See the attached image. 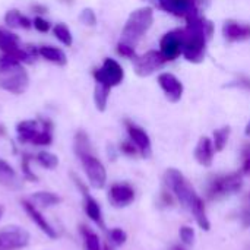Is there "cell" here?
<instances>
[{"instance_id":"11","label":"cell","mask_w":250,"mask_h":250,"mask_svg":"<svg viewBox=\"0 0 250 250\" xmlns=\"http://www.w3.org/2000/svg\"><path fill=\"white\" fill-rule=\"evenodd\" d=\"M108 201L116 208H123L135 201V190L129 183H114L108 190Z\"/></svg>"},{"instance_id":"36","label":"cell","mask_w":250,"mask_h":250,"mask_svg":"<svg viewBox=\"0 0 250 250\" xmlns=\"http://www.w3.org/2000/svg\"><path fill=\"white\" fill-rule=\"evenodd\" d=\"M22 171H23V174H25L26 179H29V180H37L35 174L31 173V170H29V157H28V155H25L23 160H22Z\"/></svg>"},{"instance_id":"30","label":"cell","mask_w":250,"mask_h":250,"mask_svg":"<svg viewBox=\"0 0 250 250\" xmlns=\"http://www.w3.org/2000/svg\"><path fill=\"white\" fill-rule=\"evenodd\" d=\"M229 136H230V127L229 126L217 129L214 132V142L212 144H214L215 151H223L224 149V146L227 145Z\"/></svg>"},{"instance_id":"21","label":"cell","mask_w":250,"mask_h":250,"mask_svg":"<svg viewBox=\"0 0 250 250\" xmlns=\"http://www.w3.org/2000/svg\"><path fill=\"white\" fill-rule=\"evenodd\" d=\"M223 34L229 41H243L250 38V25H243L236 21H227L223 26Z\"/></svg>"},{"instance_id":"26","label":"cell","mask_w":250,"mask_h":250,"mask_svg":"<svg viewBox=\"0 0 250 250\" xmlns=\"http://www.w3.org/2000/svg\"><path fill=\"white\" fill-rule=\"evenodd\" d=\"M81 234H82V239H83L85 250H103L100 237L97 236V233L94 230H91L86 226H82L81 227Z\"/></svg>"},{"instance_id":"1","label":"cell","mask_w":250,"mask_h":250,"mask_svg":"<svg viewBox=\"0 0 250 250\" xmlns=\"http://www.w3.org/2000/svg\"><path fill=\"white\" fill-rule=\"evenodd\" d=\"M164 180H166L167 188L173 192V195L179 199V202L193 214L198 226L202 230H209L211 226L207 217L204 201L195 192L189 180L176 168H168L164 174Z\"/></svg>"},{"instance_id":"2","label":"cell","mask_w":250,"mask_h":250,"mask_svg":"<svg viewBox=\"0 0 250 250\" xmlns=\"http://www.w3.org/2000/svg\"><path fill=\"white\" fill-rule=\"evenodd\" d=\"M188 25L183 28V48L182 54L188 62L201 63L205 57L207 41L211 38L214 26L209 21L201 18L198 13L186 18Z\"/></svg>"},{"instance_id":"13","label":"cell","mask_w":250,"mask_h":250,"mask_svg":"<svg viewBox=\"0 0 250 250\" xmlns=\"http://www.w3.org/2000/svg\"><path fill=\"white\" fill-rule=\"evenodd\" d=\"M158 83H160L161 89L166 92V97L168 98V101H171V103L180 101V98L183 95V83L173 73H168V72L161 73L158 76Z\"/></svg>"},{"instance_id":"38","label":"cell","mask_w":250,"mask_h":250,"mask_svg":"<svg viewBox=\"0 0 250 250\" xmlns=\"http://www.w3.org/2000/svg\"><path fill=\"white\" fill-rule=\"evenodd\" d=\"M3 214H4V207L0 205V220H1V217H3Z\"/></svg>"},{"instance_id":"5","label":"cell","mask_w":250,"mask_h":250,"mask_svg":"<svg viewBox=\"0 0 250 250\" xmlns=\"http://www.w3.org/2000/svg\"><path fill=\"white\" fill-rule=\"evenodd\" d=\"M0 51L6 56H10L21 63H32L38 54V50L34 45H23L16 34L0 26Z\"/></svg>"},{"instance_id":"14","label":"cell","mask_w":250,"mask_h":250,"mask_svg":"<svg viewBox=\"0 0 250 250\" xmlns=\"http://www.w3.org/2000/svg\"><path fill=\"white\" fill-rule=\"evenodd\" d=\"M240 188V176L237 174H229L220 179H215L209 188V198H218V196H224L230 192H234Z\"/></svg>"},{"instance_id":"16","label":"cell","mask_w":250,"mask_h":250,"mask_svg":"<svg viewBox=\"0 0 250 250\" xmlns=\"http://www.w3.org/2000/svg\"><path fill=\"white\" fill-rule=\"evenodd\" d=\"M75 183L78 185L79 190H82V196H83V209H85V214L97 224L100 226L101 229H105L104 226V221H103V212H101V208L98 205V202L89 195V192L86 190V188L81 183V180H78L75 177Z\"/></svg>"},{"instance_id":"39","label":"cell","mask_w":250,"mask_h":250,"mask_svg":"<svg viewBox=\"0 0 250 250\" xmlns=\"http://www.w3.org/2000/svg\"><path fill=\"white\" fill-rule=\"evenodd\" d=\"M103 250H111V249H110V248H108V245H105V246H104V248H103Z\"/></svg>"},{"instance_id":"22","label":"cell","mask_w":250,"mask_h":250,"mask_svg":"<svg viewBox=\"0 0 250 250\" xmlns=\"http://www.w3.org/2000/svg\"><path fill=\"white\" fill-rule=\"evenodd\" d=\"M38 54L42 59H45V60H48V62H51L54 64H59V66H64L67 63L66 53L63 50L57 48V47H53V45H42V47H40L38 48Z\"/></svg>"},{"instance_id":"15","label":"cell","mask_w":250,"mask_h":250,"mask_svg":"<svg viewBox=\"0 0 250 250\" xmlns=\"http://www.w3.org/2000/svg\"><path fill=\"white\" fill-rule=\"evenodd\" d=\"M158 3L161 9L176 16L189 18L198 13L195 0H158Z\"/></svg>"},{"instance_id":"6","label":"cell","mask_w":250,"mask_h":250,"mask_svg":"<svg viewBox=\"0 0 250 250\" xmlns=\"http://www.w3.org/2000/svg\"><path fill=\"white\" fill-rule=\"evenodd\" d=\"M78 158L82 163V167L88 177L89 185L94 189H103L107 183V171H105L104 164L92 152H85L79 155Z\"/></svg>"},{"instance_id":"3","label":"cell","mask_w":250,"mask_h":250,"mask_svg":"<svg viewBox=\"0 0 250 250\" xmlns=\"http://www.w3.org/2000/svg\"><path fill=\"white\" fill-rule=\"evenodd\" d=\"M29 86V76L22 63L10 56H0V88L6 92L21 95Z\"/></svg>"},{"instance_id":"29","label":"cell","mask_w":250,"mask_h":250,"mask_svg":"<svg viewBox=\"0 0 250 250\" xmlns=\"http://www.w3.org/2000/svg\"><path fill=\"white\" fill-rule=\"evenodd\" d=\"M37 163L47 168V170H54L57 166H59V158L57 155H54L53 152H48V151H40L37 154Z\"/></svg>"},{"instance_id":"10","label":"cell","mask_w":250,"mask_h":250,"mask_svg":"<svg viewBox=\"0 0 250 250\" xmlns=\"http://www.w3.org/2000/svg\"><path fill=\"white\" fill-rule=\"evenodd\" d=\"M161 47V54L166 57V60H176L182 54L183 48V29H173L167 34L160 41Z\"/></svg>"},{"instance_id":"37","label":"cell","mask_w":250,"mask_h":250,"mask_svg":"<svg viewBox=\"0 0 250 250\" xmlns=\"http://www.w3.org/2000/svg\"><path fill=\"white\" fill-rule=\"evenodd\" d=\"M122 151L127 155H135L138 152V148L135 146V144L130 141V142H123L122 144Z\"/></svg>"},{"instance_id":"19","label":"cell","mask_w":250,"mask_h":250,"mask_svg":"<svg viewBox=\"0 0 250 250\" xmlns=\"http://www.w3.org/2000/svg\"><path fill=\"white\" fill-rule=\"evenodd\" d=\"M0 186L7 190H21L22 180L15 168L0 157Z\"/></svg>"},{"instance_id":"31","label":"cell","mask_w":250,"mask_h":250,"mask_svg":"<svg viewBox=\"0 0 250 250\" xmlns=\"http://www.w3.org/2000/svg\"><path fill=\"white\" fill-rule=\"evenodd\" d=\"M79 21L82 23H85L86 26H94L97 23V16H95V12L91 9V7H86L81 12L79 15Z\"/></svg>"},{"instance_id":"23","label":"cell","mask_w":250,"mask_h":250,"mask_svg":"<svg viewBox=\"0 0 250 250\" xmlns=\"http://www.w3.org/2000/svg\"><path fill=\"white\" fill-rule=\"evenodd\" d=\"M4 23L10 28H23V29H29L32 26V21H29L18 9H10L6 12Z\"/></svg>"},{"instance_id":"17","label":"cell","mask_w":250,"mask_h":250,"mask_svg":"<svg viewBox=\"0 0 250 250\" xmlns=\"http://www.w3.org/2000/svg\"><path fill=\"white\" fill-rule=\"evenodd\" d=\"M126 129H127L130 141L135 144L138 151L144 157H149L151 155V139H149L148 133L142 127H139L138 125H135L132 122H126Z\"/></svg>"},{"instance_id":"33","label":"cell","mask_w":250,"mask_h":250,"mask_svg":"<svg viewBox=\"0 0 250 250\" xmlns=\"http://www.w3.org/2000/svg\"><path fill=\"white\" fill-rule=\"evenodd\" d=\"M179 234H180V239L185 245H192L195 240V231L190 227H182Z\"/></svg>"},{"instance_id":"34","label":"cell","mask_w":250,"mask_h":250,"mask_svg":"<svg viewBox=\"0 0 250 250\" xmlns=\"http://www.w3.org/2000/svg\"><path fill=\"white\" fill-rule=\"evenodd\" d=\"M32 25H34V28H35L37 31H40V32H48V31H50V22L45 21V19H42L41 16H37V18L32 21Z\"/></svg>"},{"instance_id":"12","label":"cell","mask_w":250,"mask_h":250,"mask_svg":"<svg viewBox=\"0 0 250 250\" xmlns=\"http://www.w3.org/2000/svg\"><path fill=\"white\" fill-rule=\"evenodd\" d=\"M22 207L25 209V212L28 214V217L31 218V221L50 239H56L57 237V233L56 230L53 229V226L45 220V217L42 215V212L38 209L37 205H34L31 201H22Z\"/></svg>"},{"instance_id":"7","label":"cell","mask_w":250,"mask_h":250,"mask_svg":"<svg viewBox=\"0 0 250 250\" xmlns=\"http://www.w3.org/2000/svg\"><path fill=\"white\" fill-rule=\"evenodd\" d=\"M31 242V234L21 226L12 224L0 229V250L25 249Z\"/></svg>"},{"instance_id":"32","label":"cell","mask_w":250,"mask_h":250,"mask_svg":"<svg viewBox=\"0 0 250 250\" xmlns=\"http://www.w3.org/2000/svg\"><path fill=\"white\" fill-rule=\"evenodd\" d=\"M108 236H110V240H111L114 245H117V246L125 245L126 240H127V234H126L122 229H113V230H110Z\"/></svg>"},{"instance_id":"27","label":"cell","mask_w":250,"mask_h":250,"mask_svg":"<svg viewBox=\"0 0 250 250\" xmlns=\"http://www.w3.org/2000/svg\"><path fill=\"white\" fill-rule=\"evenodd\" d=\"M73 148H75V154L76 157L85 154V152H92L91 151V142H89V138L88 135L83 132V130H79L76 135H75V142H73Z\"/></svg>"},{"instance_id":"25","label":"cell","mask_w":250,"mask_h":250,"mask_svg":"<svg viewBox=\"0 0 250 250\" xmlns=\"http://www.w3.org/2000/svg\"><path fill=\"white\" fill-rule=\"evenodd\" d=\"M60 196L53 193V192H35L32 195V204L37 205V207H45V208H50V207H54L60 202Z\"/></svg>"},{"instance_id":"20","label":"cell","mask_w":250,"mask_h":250,"mask_svg":"<svg viewBox=\"0 0 250 250\" xmlns=\"http://www.w3.org/2000/svg\"><path fill=\"white\" fill-rule=\"evenodd\" d=\"M214 154H215V148H214L212 141L209 138H207V136L201 138L198 145H196V148H195V158H196V161L201 166L209 167L212 164Z\"/></svg>"},{"instance_id":"8","label":"cell","mask_w":250,"mask_h":250,"mask_svg":"<svg viewBox=\"0 0 250 250\" xmlns=\"http://www.w3.org/2000/svg\"><path fill=\"white\" fill-rule=\"evenodd\" d=\"M94 78L95 82L113 88L122 83L125 78V72L123 67L119 64V62H116L114 59H105L103 66L94 70Z\"/></svg>"},{"instance_id":"24","label":"cell","mask_w":250,"mask_h":250,"mask_svg":"<svg viewBox=\"0 0 250 250\" xmlns=\"http://www.w3.org/2000/svg\"><path fill=\"white\" fill-rule=\"evenodd\" d=\"M110 91L111 88L103 83H95V89H94V103L98 111H104L107 108V101L110 97Z\"/></svg>"},{"instance_id":"9","label":"cell","mask_w":250,"mask_h":250,"mask_svg":"<svg viewBox=\"0 0 250 250\" xmlns=\"http://www.w3.org/2000/svg\"><path fill=\"white\" fill-rule=\"evenodd\" d=\"M166 62L167 60L161 54V51L151 50V51L145 53L144 56H139V57L133 59V69H135V73L138 76H149L155 70L163 67Z\"/></svg>"},{"instance_id":"18","label":"cell","mask_w":250,"mask_h":250,"mask_svg":"<svg viewBox=\"0 0 250 250\" xmlns=\"http://www.w3.org/2000/svg\"><path fill=\"white\" fill-rule=\"evenodd\" d=\"M44 120H23L19 122L16 125V133H18V139L22 144L26 142H34V139L38 136V133L42 130L44 127Z\"/></svg>"},{"instance_id":"28","label":"cell","mask_w":250,"mask_h":250,"mask_svg":"<svg viewBox=\"0 0 250 250\" xmlns=\"http://www.w3.org/2000/svg\"><path fill=\"white\" fill-rule=\"evenodd\" d=\"M53 34H54V37H56L62 44H64L66 47H70V45H72L73 37H72V32H70V29L67 28L66 23H63V22L56 23L54 28H53Z\"/></svg>"},{"instance_id":"4","label":"cell","mask_w":250,"mask_h":250,"mask_svg":"<svg viewBox=\"0 0 250 250\" xmlns=\"http://www.w3.org/2000/svg\"><path fill=\"white\" fill-rule=\"evenodd\" d=\"M152 22H154V12L151 7H141L133 10L123 26L120 42L135 48L138 42L142 40V37L148 32Z\"/></svg>"},{"instance_id":"35","label":"cell","mask_w":250,"mask_h":250,"mask_svg":"<svg viewBox=\"0 0 250 250\" xmlns=\"http://www.w3.org/2000/svg\"><path fill=\"white\" fill-rule=\"evenodd\" d=\"M117 51H119V54H122L125 57H129V59H135L136 57L135 56V48H132V47H129L126 44H122V42L117 44Z\"/></svg>"}]
</instances>
